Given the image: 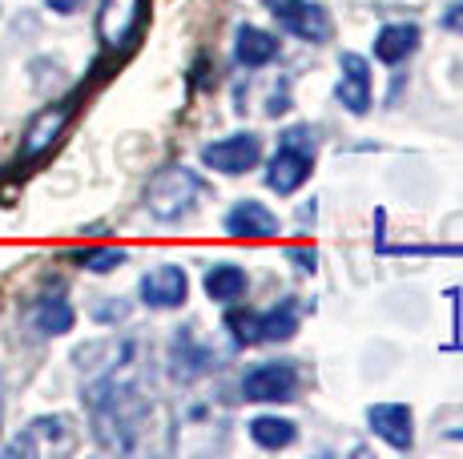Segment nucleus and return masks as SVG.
I'll return each mask as SVG.
<instances>
[{"instance_id": "1", "label": "nucleus", "mask_w": 463, "mask_h": 459, "mask_svg": "<svg viewBox=\"0 0 463 459\" xmlns=\"http://www.w3.org/2000/svg\"><path fill=\"white\" fill-rule=\"evenodd\" d=\"M315 170V134L310 129H287L279 141V154L270 157V170H266V185H270L279 198H290L302 182Z\"/></svg>"}, {"instance_id": "2", "label": "nucleus", "mask_w": 463, "mask_h": 459, "mask_svg": "<svg viewBox=\"0 0 463 459\" xmlns=\"http://www.w3.org/2000/svg\"><path fill=\"white\" fill-rule=\"evenodd\" d=\"M226 326L234 331V342H242V347H254V342H287V339H295V331H298V306L290 303V298H282L279 306H270V311H262V314L230 311Z\"/></svg>"}, {"instance_id": "3", "label": "nucleus", "mask_w": 463, "mask_h": 459, "mask_svg": "<svg viewBox=\"0 0 463 459\" xmlns=\"http://www.w3.org/2000/svg\"><path fill=\"white\" fill-rule=\"evenodd\" d=\"M198 190H202V182H198V173H194V170H185V165H165V170L149 182L146 206H149V214H154V218L174 222V218H182L185 210L194 206Z\"/></svg>"}, {"instance_id": "4", "label": "nucleus", "mask_w": 463, "mask_h": 459, "mask_svg": "<svg viewBox=\"0 0 463 459\" xmlns=\"http://www.w3.org/2000/svg\"><path fill=\"white\" fill-rule=\"evenodd\" d=\"M298 370L295 363H258L242 375V395L250 403H287L295 399Z\"/></svg>"}, {"instance_id": "5", "label": "nucleus", "mask_w": 463, "mask_h": 459, "mask_svg": "<svg viewBox=\"0 0 463 459\" xmlns=\"http://www.w3.org/2000/svg\"><path fill=\"white\" fill-rule=\"evenodd\" d=\"M258 157H262V137L250 134V129H246V134H234V137L210 141V145L202 149V162H206L210 170H218V173H230V178L254 170Z\"/></svg>"}, {"instance_id": "6", "label": "nucleus", "mask_w": 463, "mask_h": 459, "mask_svg": "<svg viewBox=\"0 0 463 459\" xmlns=\"http://www.w3.org/2000/svg\"><path fill=\"white\" fill-rule=\"evenodd\" d=\"M266 8H270L274 16H279V24L287 33H295L302 41H326L331 37V16H326L323 5H310V0H262Z\"/></svg>"}, {"instance_id": "7", "label": "nucleus", "mask_w": 463, "mask_h": 459, "mask_svg": "<svg viewBox=\"0 0 463 459\" xmlns=\"http://www.w3.org/2000/svg\"><path fill=\"white\" fill-rule=\"evenodd\" d=\"M73 447V431L69 419L52 415V419H37L24 427V436H16L8 444V455H52V452H69Z\"/></svg>"}, {"instance_id": "8", "label": "nucleus", "mask_w": 463, "mask_h": 459, "mask_svg": "<svg viewBox=\"0 0 463 459\" xmlns=\"http://www.w3.org/2000/svg\"><path fill=\"white\" fill-rule=\"evenodd\" d=\"M335 97L346 105V113H354V117H363V113L371 109V65H367V57H359V52H343V57H338Z\"/></svg>"}, {"instance_id": "9", "label": "nucleus", "mask_w": 463, "mask_h": 459, "mask_svg": "<svg viewBox=\"0 0 463 459\" xmlns=\"http://www.w3.org/2000/svg\"><path fill=\"white\" fill-rule=\"evenodd\" d=\"M190 295V278H185L182 267H157L141 278V303L154 306V311H177Z\"/></svg>"}, {"instance_id": "10", "label": "nucleus", "mask_w": 463, "mask_h": 459, "mask_svg": "<svg viewBox=\"0 0 463 459\" xmlns=\"http://www.w3.org/2000/svg\"><path fill=\"white\" fill-rule=\"evenodd\" d=\"M367 423L379 439H387V444L395 447V452H411V444H415L411 407H403V403H375V407H367Z\"/></svg>"}, {"instance_id": "11", "label": "nucleus", "mask_w": 463, "mask_h": 459, "mask_svg": "<svg viewBox=\"0 0 463 459\" xmlns=\"http://www.w3.org/2000/svg\"><path fill=\"white\" fill-rule=\"evenodd\" d=\"M226 234L230 238H274L279 234V218L254 198H242L234 210L226 214Z\"/></svg>"}, {"instance_id": "12", "label": "nucleus", "mask_w": 463, "mask_h": 459, "mask_svg": "<svg viewBox=\"0 0 463 459\" xmlns=\"http://www.w3.org/2000/svg\"><path fill=\"white\" fill-rule=\"evenodd\" d=\"M234 57H238V65H246V69L270 65V61L279 57V37L266 29H254V24H242V29L234 33Z\"/></svg>"}, {"instance_id": "13", "label": "nucleus", "mask_w": 463, "mask_h": 459, "mask_svg": "<svg viewBox=\"0 0 463 459\" xmlns=\"http://www.w3.org/2000/svg\"><path fill=\"white\" fill-rule=\"evenodd\" d=\"M420 49V24H383L375 37V57L383 65H399Z\"/></svg>"}, {"instance_id": "14", "label": "nucleus", "mask_w": 463, "mask_h": 459, "mask_svg": "<svg viewBox=\"0 0 463 459\" xmlns=\"http://www.w3.org/2000/svg\"><path fill=\"white\" fill-rule=\"evenodd\" d=\"M133 21H137V0H105L97 33H101L105 45H121V41L129 37Z\"/></svg>"}, {"instance_id": "15", "label": "nucleus", "mask_w": 463, "mask_h": 459, "mask_svg": "<svg viewBox=\"0 0 463 459\" xmlns=\"http://www.w3.org/2000/svg\"><path fill=\"white\" fill-rule=\"evenodd\" d=\"M250 439L266 452H279V447H290L298 439V427L290 419H279V415H254L250 423Z\"/></svg>"}, {"instance_id": "16", "label": "nucleus", "mask_w": 463, "mask_h": 459, "mask_svg": "<svg viewBox=\"0 0 463 459\" xmlns=\"http://www.w3.org/2000/svg\"><path fill=\"white\" fill-rule=\"evenodd\" d=\"M206 295L213 303H238L246 295V270L234 267V262H222V267H210L206 270Z\"/></svg>"}, {"instance_id": "17", "label": "nucleus", "mask_w": 463, "mask_h": 459, "mask_svg": "<svg viewBox=\"0 0 463 459\" xmlns=\"http://www.w3.org/2000/svg\"><path fill=\"white\" fill-rule=\"evenodd\" d=\"M73 306L65 303L61 295H44L37 306H33V326H37L41 334H65L73 331Z\"/></svg>"}, {"instance_id": "18", "label": "nucleus", "mask_w": 463, "mask_h": 459, "mask_svg": "<svg viewBox=\"0 0 463 459\" xmlns=\"http://www.w3.org/2000/svg\"><path fill=\"white\" fill-rule=\"evenodd\" d=\"M65 121H69V109H65V105H61V109L41 113V117L33 121V129L24 134V157H37L41 149H49L52 141H57L61 129H65Z\"/></svg>"}, {"instance_id": "19", "label": "nucleus", "mask_w": 463, "mask_h": 459, "mask_svg": "<svg viewBox=\"0 0 463 459\" xmlns=\"http://www.w3.org/2000/svg\"><path fill=\"white\" fill-rule=\"evenodd\" d=\"M69 258H73L77 267L105 275V270H118L121 262H126V250H118V246H85V250H73Z\"/></svg>"}, {"instance_id": "20", "label": "nucleus", "mask_w": 463, "mask_h": 459, "mask_svg": "<svg viewBox=\"0 0 463 459\" xmlns=\"http://www.w3.org/2000/svg\"><path fill=\"white\" fill-rule=\"evenodd\" d=\"M290 262H298V270H315L318 267V254L307 250V246H295V250H287Z\"/></svg>"}, {"instance_id": "21", "label": "nucleus", "mask_w": 463, "mask_h": 459, "mask_svg": "<svg viewBox=\"0 0 463 459\" xmlns=\"http://www.w3.org/2000/svg\"><path fill=\"white\" fill-rule=\"evenodd\" d=\"M443 29H448V33H463V5H451L448 13H443Z\"/></svg>"}, {"instance_id": "22", "label": "nucleus", "mask_w": 463, "mask_h": 459, "mask_svg": "<svg viewBox=\"0 0 463 459\" xmlns=\"http://www.w3.org/2000/svg\"><path fill=\"white\" fill-rule=\"evenodd\" d=\"M44 5H49L52 13H77V8H81L85 0H44Z\"/></svg>"}]
</instances>
